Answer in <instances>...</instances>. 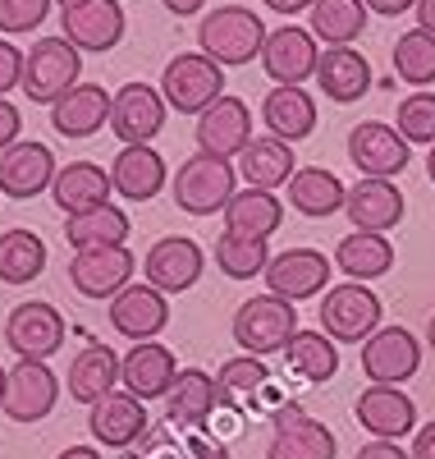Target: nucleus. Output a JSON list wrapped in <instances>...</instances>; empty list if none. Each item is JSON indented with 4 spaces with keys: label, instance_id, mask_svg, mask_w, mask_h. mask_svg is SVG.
<instances>
[{
    "label": "nucleus",
    "instance_id": "1",
    "mask_svg": "<svg viewBox=\"0 0 435 459\" xmlns=\"http://www.w3.org/2000/svg\"><path fill=\"white\" fill-rule=\"evenodd\" d=\"M266 23L257 10H243V5H225V10H211L202 23H197V51L211 56L216 65H252L261 60V47H266Z\"/></svg>",
    "mask_w": 435,
    "mask_h": 459
},
{
    "label": "nucleus",
    "instance_id": "2",
    "mask_svg": "<svg viewBox=\"0 0 435 459\" xmlns=\"http://www.w3.org/2000/svg\"><path fill=\"white\" fill-rule=\"evenodd\" d=\"M239 194V166L225 157H207L197 152L175 170V207L188 216H216L229 207V198Z\"/></svg>",
    "mask_w": 435,
    "mask_h": 459
},
{
    "label": "nucleus",
    "instance_id": "3",
    "mask_svg": "<svg viewBox=\"0 0 435 459\" xmlns=\"http://www.w3.org/2000/svg\"><path fill=\"white\" fill-rule=\"evenodd\" d=\"M234 340H239L243 354H257V359H270V354H285V344L294 340L298 331V308L280 294H252L248 303H239L234 313Z\"/></svg>",
    "mask_w": 435,
    "mask_h": 459
},
{
    "label": "nucleus",
    "instance_id": "4",
    "mask_svg": "<svg viewBox=\"0 0 435 459\" xmlns=\"http://www.w3.org/2000/svg\"><path fill=\"white\" fill-rule=\"evenodd\" d=\"M73 83H83V51H78L64 32L42 37L28 60H23V92L37 106H55Z\"/></svg>",
    "mask_w": 435,
    "mask_h": 459
},
{
    "label": "nucleus",
    "instance_id": "5",
    "mask_svg": "<svg viewBox=\"0 0 435 459\" xmlns=\"http://www.w3.org/2000/svg\"><path fill=\"white\" fill-rule=\"evenodd\" d=\"M161 97L179 115H202L211 101L225 97V65H216L202 51L175 56L166 65V74H161Z\"/></svg>",
    "mask_w": 435,
    "mask_h": 459
},
{
    "label": "nucleus",
    "instance_id": "6",
    "mask_svg": "<svg viewBox=\"0 0 435 459\" xmlns=\"http://www.w3.org/2000/svg\"><path fill=\"white\" fill-rule=\"evenodd\" d=\"M422 368V340L408 326H380L362 340V372L371 386H404Z\"/></svg>",
    "mask_w": 435,
    "mask_h": 459
},
{
    "label": "nucleus",
    "instance_id": "7",
    "mask_svg": "<svg viewBox=\"0 0 435 459\" xmlns=\"http://www.w3.org/2000/svg\"><path fill=\"white\" fill-rule=\"evenodd\" d=\"M321 331L330 340L358 344L371 331H380V299L362 285V281H344L335 290H326L321 299Z\"/></svg>",
    "mask_w": 435,
    "mask_h": 459
},
{
    "label": "nucleus",
    "instance_id": "8",
    "mask_svg": "<svg viewBox=\"0 0 435 459\" xmlns=\"http://www.w3.org/2000/svg\"><path fill=\"white\" fill-rule=\"evenodd\" d=\"M330 272H335V262L321 248H285V253H270V266L261 276L270 294L303 303V299H316L330 290Z\"/></svg>",
    "mask_w": 435,
    "mask_h": 459
},
{
    "label": "nucleus",
    "instance_id": "9",
    "mask_svg": "<svg viewBox=\"0 0 435 459\" xmlns=\"http://www.w3.org/2000/svg\"><path fill=\"white\" fill-rule=\"evenodd\" d=\"M133 272H138V257L115 244V248H78L69 257V285L83 294V299H115L124 285H133Z\"/></svg>",
    "mask_w": 435,
    "mask_h": 459
},
{
    "label": "nucleus",
    "instance_id": "10",
    "mask_svg": "<svg viewBox=\"0 0 435 459\" xmlns=\"http://www.w3.org/2000/svg\"><path fill=\"white\" fill-rule=\"evenodd\" d=\"M335 432L294 404H280L270 413V446L266 459H335Z\"/></svg>",
    "mask_w": 435,
    "mask_h": 459
},
{
    "label": "nucleus",
    "instance_id": "11",
    "mask_svg": "<svg viewBox=\"0 0 435 459\" xmlns=\"http://www.w3.org/2000/svg\"><path fill=\"white\" fill-rule=\"evenodd\" d=\"M207 272V253L197 239L188 235H166V239H156L142 257V276L147 285H156L161 294H183L192 290L197 281H202Z\"/></svg>",
    "mask_w": 435,
    "mask_h": 459
},
{
    "label": "nucleus",
    "instance_id": "12",
    "mask_svg": "<svg viewBox=\"0 0 435 459\" xmlns=\"http://www.w3.org/2000/svg\"><path fill=\"white\" fill-rule=\"evenodd\" d=\"M348 161L358 166L362 175H371V179H394V175L408 170L413 143L394 125H385V120H362L358 129L348 134Z\"/></svg>",
    "mask_w": 435,
    "mask_h": 459
},
{
    "label": "nucleus",
    "instance_id": "13",
    "mask_svg": "<svg viewBox=\"0 0 435 459\" xmlns=\"http://www.w3.org/2000/svg\"><path fill=\"white\" fill-rule=\"evenodd\" d=\"M170 294H161L156 285H147V281H133V285H124L120 294H115L110 303H106V317H110V326L120 331L124 340H156L166 326H170V303H166Z\"/></svg>",
    "mask_w": 435,
    "mask_h": 459
},
{
    "label": "nucleus",
    "instance_id": "14",
    "mask_svg": "<svg viewBox=\"0 0 435 459\" xmlns=\"http://www.w3.org/2000/svg\"><path fill=\"white\" fill-rule=\"evenodd\" d=\"M197 152H207V157H239V152L252 143V110L243 97H220L211 101L202 115H197Z\"/></svg>",
    "mask_w": 435,
    "mask_h": 459
},
{
    "label": "nucleus",
    "instance_id": "15",
    "mask_svg": "<svg viewBox=\"0 0 435 459\" xmlns=\"http://www.w3.org/2000/svg\"><path fill=\"white\" fill-rule=\"evenodd\" d=\"M5 344L19 359H51L64 350V317L55 303H19L5 317Z\"/></svg>",
    "mask_w": 435,
    "mask_h": 459
},
{
    "label": "nucleus",
    "instance_id": "16",
    "mask_svg": "<svg viewBox=\"0 0 435 459\" xmlns=\"http://www.w3.org/2000/svg\"><path fill=\"white\" fill-rule=\"evenodd\" d=\"M316 65H321V47L298 23L275 28L261 47V69L270 83H307V79H316Z\"/></svg>",
    "mask_w": 435,
    "mask_h": 459
},
{
    "label": "nucleus",
    "instance_id": "17",
    "mask_svg": "<svg viewBox=\"0 0 435 459\" xmlns=\"http://www.w3.org/2000/svg\"><path fill=\"white\" fill-rule=\"evenodd\" d=\"M166 97L161 88H151V83H124L120 92H115L110 101V129L115 138H120L124 147L129 143H151L156 134L166 129Z\"/></svg>",
    "mask_w": 435,
    "mask_h": 459
},
{
    "label": "nucleus",
    "instance_id": "18",
    "mask_svg": "<svg viewBox=\"0 0 435 459\" xmlns=\"http://www.w3.org/2000/svg\"><path fill=\"white\" fill-rule=\"evenodd\" d=\"M55 152L47 143H14L0 152V194L5 198H37V194H47V188L55 184Z\"/></svg>",
    "mask_w": 435,
    "mask_h": 459
},
{
    "label": "nucleus",
    "instance_id": "19",
    "mask_svg": "<svg viewBox=\"0 0 435 459\" xmlns=\"http://www.w3.org/2000/svg\"><path fill=\"white\" fill-rule=\"evenodd\" d=\"M110 184H115V194L129 198V203H151V198H161L166 184H170L166 157H161V152H156L151 143H129V147L115 152V161H110Z\"/></svg>",
    "mask_w": 435,
    "mask_h": 459
},
{
    "label": "nucleus",
    "instance_id": "20",
    "mask_svg": "<svg viewBox=\"0 0 435 459\" xmlns=\"http://www.w3.org/2000/svg\"><path fill=\"white\" fill-rule=\"evenodd\" d=\"M60 400V381L42 359H19L10 368V386H5V413L14 423H42Z\"/></svg>",
    "mask_w": 435,
    "mask_h": 459
},
{
    "label": "nucleus",
    "instance_id": "21",
    "mask_svg": "<svg viewBox=\"0 0 435 459\" xmlns=\"http://www.w3.org/2000/svg\"><path fill=\"white\" fill-rule=\"evenodd\" d=\"M64 14V37L78 51H115L124 37V5L120 0H83V5H69Z\"/></svg>",
    "mask_w": 435,
    "mask_h": 459
},
{
    "label": "nucleus",
    "instance_id": "22",
    "mask_svg": "<svg viewBox=\"0 0 435 459\" xmlns=\"http://www.w3.org/2000/svg\"><path fill=\"white\" fill-rule=\"evenodd\" d=\"M175 377H179L175 354L166 350L161 340H138L133 350L120 359V381H124V391L138 395V400H161V395H170Z\"/></svg>",
    "mask_w": 435,
    "mask_h": 459
},
{
    "label": "nucleus",
    "instance_id": "23",
    "mask_svg": "<svg viewBox=\"0 0 435 459\" xmlns=\"http://www.w3.org/2000/svg\"><path fill=\"white\" fill-rule=\"evenodd\" d=\"M344 216H348L353 230H376V235H385V230H394V225L404 221V194H399V184L362 175L358 184L348 188Z\"/></svg>",
    "mask_w": 435,
    "mask_h": 459
},
{
    "label": "nucleus",
    "instance_id": "24",
    "mask_svg": "<svg viewBox=\"0 0 435 459\" xmlns=\"http://www.w3.org/2000/svg\"><path fill=\"white\" fill-rule=\"evenodd\" d=\"M142 404H147V400H138V395H129V391H110V395L97 400L92 413H88L92 437H97L106 450H124V446L142 441V437H147V409H142Z\"/></svg>",
    "mask_w": 435,
    "mask_h": 459
},
{
    "label": "nucleus",
    "instance_id": "25",
    "mask_svg": "<svg viewBox=\"0 0 435 459\" xmlns=\"http://www.w3.org/2000/svg\"><path fill=\"white\" fill-rule=\"evenodd\" d=\"M371 60L353 47H326L321 51V65H316V88L321 97L339 101V106H353L371 92Z\"/></svg>",
    "mask_w": 435,
    "mask_h": 459
},
{
    "label": "nucleus",
    "instance_id": "26",
    "mask_svg": "<svg viewBox=\"0 0 435 459\" xmlns=\"http://www.w3.org/2000/svg\"><path fill=\"white\" fill-rule=\"evenodd\" d=\"M353 418L380 441H399L417 428V404L399 386H367L353 404Z\"/></svg>",
    "mask_w": 435,
    "mask_h": 459
},
{
    "label": "nucleus",
    "instance_id": "27",
    "mask_svg": "<svg viewBox=\"0 0 435 459\" xmlns=\"http://www.w3.org/2000/svg\"><path fill=\"white\" fill-rule=\"evenodd\" d=\"M110 92L101 83H73L55 106H51V129L60 138H92L101 125H110Z\"/></svg>",
    "mask_w": 435,
    "mask_h": 459
},
{
    "label": "nucleus",
    "instance_id": "28",
    "mask_svg": "<svg viewBox=\"0 0 435 459\" xmlns=\"http://www.w3.org/2000/svg\"><path fill=\"white\" fill-rule=\"evenodd\" d=\"M216 409H220V400H216V377L202 372V368H179L175 386H170V395H166L170 428L202 432L211 418H216Z\"/></svg>",
    "mask_w": 435,
    "mask_h": 459
},
{
    "label": "nucleus",
    "instance_id": "29",
    "mask_svg": "<svg viewBox=\"0 0 435 459\" xmlns=\"http://www.w3.org/2000/svg\"><path fill=\"white\" fill-rule=\"evenodd\" d=\"M115 194L110 184V170L92 166V161H69L55 170V184H51V198L64 216H83V212H97L106 207Z\"/></svg>",
    "mask_w": 435,
    "mask_h": 459
},
{
    "label": "nucleus",
    "instance_id": "30",
    "mask_svg": "<svg viewBox=\"0 0 435 459\" xmlns=\"http://www.w3.org/2000/svg\"><path fill=\"white\" fill-rule=\"evenodd\" d=\"M261 125L285 138V143H303L316 129V101L303 83H275L261 101Z\"/></svg>",
    "mask_w": 435,
    "mask_h": 459
},
{
    "label": "nucleus",
    "instance_id": "31",
    "mask_svg": "<svg viewBox=\"0 0 435 459\" xmlns=\"http://www.w3.org/2000/svg\"><path fill=\"white\" fill-rule=\"evenodd\" d=\"M115 386H120V354H115L110 344H88V350L73 354L69 377H64L69 400H78V404L92 409V404L106 400Z\"/></svg>",
    "mask_w": 435,
    "mask_h": 459
},
{
    "label": "nucleus",
    "instance_id": "32",
    "mask_svg": "<svg viewBox=\"0 0 435 459\" xmlns=\"http://www.w3.org/2000/svg\"><path fill=\"white\" fill-rule=\"evenodd\" d=\"M239 179L248 184V188H285L289 179H294V170H298V157H294V143H285V138H275V134H266V138H252L239 157Z\"/></svg>",
    "mask_w": 435,
    "mask_h": 459
},
{
    "label": "nucleus",
    "instance_id": "33",
    "mask_svg": "<svg viewBox=\"0 0 435 459\" xmlns=\"http://www.w3.org/2000/svg\"><path fill=\"white\" fill-rule=\"evenodd\" d=\"M285 194H289V207L303 212V216H316V221H326L335 212H344L348 203V188L335 170H321V166H303L294 170V179L285 184Z\"/></svg>",
    "mask_w": 435,
    "mask_h": 459
},
{
    "label": "nucleus",
    "instance_id": "34",
    "mask_svg": "<svg viewBox=\"0 0 435 459\" xmlns=\"http://www.w3.org/2000/svg\"><path fill=\"white\" fill-rule=\"evenodd\" d=\"M371 10L367 0H311L307 10V32L321 47H353L362 37Z\"/></svg>",
    "mask_w": 435,
    "mask_h": 459
},
{
    "label": "nucleus",
    "instance_id": "35",
    "mask_svg": "<svg viewBox=\"0 0 435 459\" xmlns=\"http://www.w3.org/2000/svg\"><path fill=\"white\" fill-rule=\"evenodd\" d=\"M275 386H270V372L257 354H239V359H229L220 363L216 372V400L220 409H252L257 400H270Z\"/></svg>",
    "mask_w": 435,
    "mask_h": 459
},
{
    "label": "nucleus",
    "instance_id": "36",
    "mask_svg": "<svg viewBox=\"0 0 435 459\" xmlns=\"http://www.w3.org/2000/svg\"><path fill=\"white\" fill-rule=\"evenodd\" d=\"M225 216V230L229 235H252V239H270L275 230L285 225V203L270 194V188H248L243 194H234L229 207L220 212Z\"/></svg>",
    "mask_w": 435,
    "mask_h": 459
},
{
    "label": "nucleus",
    "instance_id": "37",
    "mask_svg": "<svg viewBox=\"0 0 435 459\" xmlns=\"http://www.w3.org/2000/svg\"><path fill=\"white\" fill-rule=\"evenodd\" d=\"M394 266V244L389 235H376V230H353V235L339 239L335 248V272H344L348 281H376Z\"/></svg>",
    "mask_w": 435,
    "mask_h": 459
},
{
    "label": "nucleus",
    "instance_id": "38",
    "mask_svg": "<svg viewBox=\"0 0 435 459\" xmlns=\"http://www.w3.org/2000/svg\"><path fill=\"white\" fill-rule=\"evenodd\" d=\"M285 363L294 368V377L326 386V381L339 372V340H330L321 326L316 331H294V340L285 344Z\"/></svg>",
    "mask_w": 435,
    "mask_h": 459
},
{
    "label": "nucleus",
    "instance_id": "39",
    "mask_svg": "<svg viewBox=\"0 0 435 459\" xmlns=\"http://www.w3.org/2000/svg\"><path fill=\"white\" fill-rule=\"evenodd\" d=\"M129 230H133L129 216L115 203H106L97 212H83V216H64V239H69L73 253L78 248H115V244L129 239Z\"/></svg>",
    "mask_w": 435,
    "mask_h": 459
},
{
    "label": "nucleus",
    "instance_id": "40",
    "mask_svg": "<svg viewBox=\"0 0 435 459\" xmlns=\"http://www.w3.org/2000/svg\"><path fill=\"white\" fill-rule=\"evenodd\" d=\"M47 272V244L32 230H5L0 235V281L5 285H28Z\"/></svg>",
    "mask_w": 435,
    "mask_h": 459
},
{
    "label": "nucleus",
    "instance_id": "41",
    "mask_svg": "<svg viewBox=\"0 0 435 459\" xmlns=\"http://www.w3.org/2000/svg\"><path fill=\"white\" fill-rule=\"evenodd\" d=\"M211 257H216V266L229 281H252V276H261L270 266V239L229 235V230H225V235L216 239V248H211Z\"/></svg>",
    "mask_w": 435,
    "mask_h": 459
},
{
    "label": "nucleus",
    "instance_id": "42",
    "mask_svg": "<svg viewBox=\"0 0 435 459\" xmlns=\"http://www.w3.org/2000/svg\"><path fill=\"white\" fill-rule=\"evenodd\" d=\"M394 79L413 83V88H431L435 83V32L408 28L399 42H394Z\"/></svg>",
    "mask_w": 435,
    "mask_h": 459
},
{
    "label": "nucleus",
    "instance_id": "43",
    "mask_svg": "<svg viewBox=\"0 0 435 459\" xmlns=\"http://www.w3.org/2000/svg\"><path fill=\"white\" fill-rule=\"evenodd\" d=\"M394 129L413 147H435V92L417 88L413 97H404L399 110H394Z\"/></svg>",
    "mask_w": 435,
    "mask_h": 459
},
{
    "label": "nucleus",
    "instance_id": "44",
    "mask_svg": "<svg viewBox=\"0 0 435 459\" xmlns=\"http://www.w3.org/2000/svg\"><path fill=\"white\" fill-rule=\"evenodd\" d=\"M51 14V0H0V32H32Z\"/></svg>",
    "mask_w": 435,
    "mask_h": 459
},
{
    "label": "nucleus",
    "instance_id": "45",
    "mask_svg": "<svg viewBox=\"0 0 435 459\" xmlns=\"http://www.w3.org/2000/svg\"><path fill=\"white\" fill-rule=\"evenodd\" d=\"M23 51L14 47V42H5V37H0V97L5 92H14V88H23Z\"/></svg>",
    "mask_w": 435,
    "mask_h": 459
},
{
    "label": "nucleus",
    "instance_id": "46",
    "mask_svg": "<svg viewBox=\"0 0 435 459\" xmlns=\"http://www.w3.org/2000/svg\"><path fill=\"white\" fill-rule=\"evenodd\" d=\"M183 459H229V450H225V441H220V437L197 432V437H188V441H183Z\"/></svg>",
    "mask_w": 435,
    "mask_h": 459
},
{
    "label": "nucleus",
    "instance_id": "47",
    "mask_svg": "<svg viewBox=\"0 0 435 459\" xmlns=\"http://www.w3.org/2000/svg\"><path fill=\"white\" fill-rule=\"evenodd\" d=\"M19 129H23V120H19L14 101H5V97H0V152L19 143Z\"/></svg>",
    "mask_w": 435,
    "mask_h": 459
},
{
    "label": "nucleus",
    "instance_id": "48",
    "mask_svg": "<svg viewBox=\"0 0 435 459\" xmlns=\"http://www.w3.org/2000/svg\"><path fill=\"white\" fill-rule=\"evenodd\" d=\"M358 459H408V450H399V441H367L358 446Z\"/></svg>",
    "mask_w": 435,
    "mask_h": 459
},
{
    "label": "nucleus",
    "instance_id": "49",
    "mask_svg": "<svg viewBox=\"0 0 435 459\" xmlns=\"http://www.w3.org/2000/svg\"><path fill=\"white\" fill-rule=\"evenodd\" d=\"M408 459H435V418L426 428H417V437H413V450H408Z\"/></svg>",
    "mask_w": 435,
    "mask_h": 459
},
{
    "label": "nucleus",
    "instance_id": "50",
    "mask_svg": "<svg viewBox=\"0 0 435 459\" xmlns=\"http://www.w3.org/2000/svg\"><path fill=\"white\" fill-rule=\"evenodd\" d=\"M417 5V0H367V10L371 14H385V19H394V14H408Z\"/></svg>",
    "mask_w": 435,
    "mask_h": 459
},
{
    "label": "nucleus",
    "instance_id": "51",
    "mask_svg": "<svg viewBox=\"0 0 435 459\" xmlns=\"http://www.w3.org/2000/svg\"><path fill=\"white\" fill-rule=\"evenodd\" d=\"M261 5L289 19V14H307V10H311V0H261Z\"/></svg>",
    "mask_w": 435,
    "mask_h": 459
},
{
    "label": "nucleus",
    "instance_id": "52",
    "mask_svg": "<svg viewBox=\"0 0 435 459\" xmlns=\"http://www.w3.org/2000/svg\"><path fill=\"white\" fill-rule=\"evenodd\" d=\"M161 5H166L175 19H188V14H202V10H207V0H161Z\"/></svg>",
    "mask_w": 435,
    "mask_h": 459
},
{
    "label": "nucleus",
    "instance_id": "53",
    "mask_svg": "<svg viewBox=\"0 0 435 459\" xmlns=\"http://www.w3.org/2000/svg\"><path fill=\"white\" fill-rule=\"evenodd\" d=\"M413 14H417V28L435 32V0H417V5H413Z\"/></svg>",
    "mask_w": 435,
    "mask_h": 459
},
{
    "label": "nucleus",
    "instance_id": "54",
    "mask_svg": "<svg viewBox=\"0 0 435 459\" xmlns=\"http://www.w3.org/2000/svg\"><path fill=\"white\" fill-rule=\"evenodd\" d=\"M55 459H101V450H92V446H69V450H60Z\"/></svg>",
    "mask_w": 435,
    "mask_h": 459
},
{
    "label": "nucleus",
    "instance_id": "55",
    "mask_svg": "<svg viewBox=\"0 0 435 459\" xmlns=\"http://www.w3.org/2000/svg\"><path fill=\"white\" fill-rule=\"evenodd\" d=\"M5 386H10V372L0 368V409H5Z\"/></svg>",
    "mask_w": 435,
    "mask_h": 459
},
{
    "label": "nucleus",
    "instance_id": "56",
    "mask_svg": "<svg viewBox=\"0 0 435 459\" xmlns=\"http://www.w3.org/2000/svg\"><path fill=\"white\" fill-rule=\"evenodd\" d=\"M426 175H431V184H435V147H431V157H426Z\"/></svg>",
    "mask_w": 435,
    "mask_h": 459
},
{
    "label": "nucleus",
    "instance_id": "57",
    "mask_svg": "<svg viewBox=\"0 0 435 459\" xmlns=\"http://www.w3.org/2000/svg\"><path fill=\"white\" fill-rule=\"evenodd\" d=\"M426 340H431V354H435V317H431V331H426Z\"/></svg>",
    "mask_w": 435,
    "mask_h": 459
},
{
    "label": "nucleus",
    "instance_id": "58",
    "mask_svg": "<svg viewBox=\"0 0 435 459\" xmlns=\"http://www.w3.org/2000/svg\"><path fill=\"white\" fill-rule=\"evenodd\" d=\"M55 5H64V10H69V5H83V0H55Z\"/></svg>",
    "mask_w": 435,
    "mask_h": 459
}]
</instances>
